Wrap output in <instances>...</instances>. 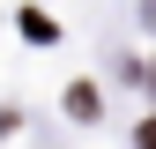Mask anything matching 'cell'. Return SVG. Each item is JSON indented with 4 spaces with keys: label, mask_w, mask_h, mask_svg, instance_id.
<instances>
[{
    "label": "cell",
    "mask_w": 156,
    "mask_h": 149,
    "mask_svg": "<svg viewBox=\"0 0 156 149\" xmlns=\"http://www.w3.org/2000/svg\"><path fill=\"white\" fill-rule=\"evenodd\" d=\"M67 112H74V119H97V89L74 82V89H67Z\"/></svg>",
    "instance_id": "obj_1"
},
{
    "label": "cell",
    "mask_w": 156,
    "mask_h": 149,
    "mask_svg": "<svg viewBox=\"0 0 156 149\" xmlns=\"http://www.w3.org/2000/svg\"><path fill=\"white\" fill-rule=\"evenodd\" d=\"M134 149H156V112H149L141 127H134Z\"/></svg>",
    "instance_id": "obj_2"
}]
</instances>
